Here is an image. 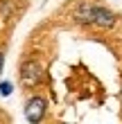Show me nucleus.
Instances as JSON below:
<instances>
[{
  "mask_svg": "<svg viewBox=\"0 0 122 124\" xmlns=\"http://www.w3.org/2000/svg\"><path fill=\"white\" fill-rule=\"evenodd\" d=\"M9 93H11V84H9V81H2V84H0V95L7 97Z\"/></svg>",
  "mask_w": 122,
  "mask_h": 124,
  "instance_id": "obj_5",
  "label": "nucleus"
},
{
  "mask_svg": "<svg viewBox=\"0 0 122 124\" xmlns=\"http://www.w3.org/2000/svg\"><path fill=\"white\" fill-rule=\"evenodd\" d=\"M75 20H77V23H81V25L93 23V7L88 2H81L79 7H77V11H75Z\"/></svg>",
  "mask_w": 122,
  "mask_h": 124,
  "instance_id": "obj_4",
  "label": "nucleus"
},
{
  "mask_svg": "<svg viewBox=\"0 0 122 124\" xmlns=\"http://www.w3.org/2000/svg\"><path fill=\"white\" fill-rule=\"evenodd\" d=\"M45 99L43 97H30L25 101V117L27 122H41L43 120V115H45Z\"/></svg>",
  "mask_w": 122,
  "mask_h": 124,
  "instance_id": "obj_1",
  "label": "nucleus"
},
{
  "mask_svg": "<svg viewBox=\"0 0 122 124\" xmlns=\"http://www.w3.org/2000/svg\"><path fill=\"white\" fill-rule=\"evenodd\" d=\"M2 65H5V54L0 52V72H2Z\"/></svg>",
  "mask_w": 122,
  "mask_h": 124,
  "instance_id": "obj_6",
  "label": "nucleus"
},
{
  "mask_svg": "<svg viewBox=\"0 0 122 124\" xmlns=\"http://www.w3.org/2000/svg\"><path fill=\"white\" fill-rule=\"evenodd\" d=\"M115 23V14L111 9H106V7H93V25L97 27H113Z\"/></svg>",
  "mask_w": 122,
  "mask_h": 124,
  "instance_id": "obj_3",
  "label": "nucleus"
},
{
  "mask_svg": "<svg viewBox=\"0 0 122 124\" xmlns=\"http://www.w3.org/2000/svg\"><path fill=\"white\" fill-rule=\"evenodd\" d=\"M41 77H43V72H41V65L39 63H34V61H25L23 65H20V81H23L25 86H36L41 81Z\"/></svg>",
  "mask_w": 122,
  "mask_h": 124,
  "instance_id": "obj_2",
  "label": "nucleus"
}]
</instances>
